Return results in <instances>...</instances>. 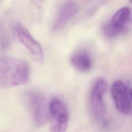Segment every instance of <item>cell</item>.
Instances as JSON below:
<instances>
[{"label": "cell", "mask_w": 132, "mask_h": 132, "mask_svg": "<svg viewBox=\"0 0 132 132\" xmlns=\"http://www.w3.org/2000/svg\"><path fill=\"white\" fill-rule=\"evenodd\" d=\"M29 67L24 60L14 57H0V89L26 84L29 80Z\"/></svg>", "instance_id": "obj_1"}, {"label": "cell", "mask_w": 132, "mask_h": 132, "mask_svg": "<svg viewBox=\"0 0 132 132\" xmlns=\"http://www.w3.org/2000/svg\"><path fill=\"white\" fill-rule=\"evenodd\" d=\"M49 117L51 132H65L69 120L68 112L65 104L60 98L54 97L49 104Z\"/></svg>", "instance_id": "obj_2"}, {"label": "cell", "mask_w": 132, "mask_h": 132, "mask_svg": "<svg viewBox=\"0 0 132 132\" xmlns=\"http://www.w3.org/2000/svg\"><path fill=\"white\" fill-rule=\"evenodd\" d=\"M107 83L102 77L94 82L89 95L90 109L93 117L97 120H102L105 115L106 109L103 96L107 89Z\"/></svg>", "instance_id": "obj_3"}, {"label": "cell", "mask_w": 132, "mask_h": 132, "mask_svg": "<svg viewBox=\"0 0 132 132\" xmlns=\"http://www.w3.org/2000/svg\"><path fill=\"white\" fill-rule=\"evenodd\" d=\"M26 97L35 125L39 127L44 125L49 117L48 104L46 98L35 91L27 92Z\"/></svg>", "instance_id": "obj_4"}, {"label": "cell", "mask_w": 132, "mask_h": 132, "mask_svg": "<svg viewBox=\"0 0 132 132\" xmlns=\"http://www.w3.org/2000/svg\"><path fill=\"white\" fill-rule=\"evenodd\" d=\"M110 93L119 111L125 115L131 114L132 103L127 86L121 80H116L111 85Z\"/></svg>", "instance_id": "obj_5"}, {"label": "cell", "mask_w": 132, "mask_h": 132, "mask_svg": "<svg viewBox=\"0 0 132 132\" xmlns=\"http://www.w3.org/2000/svg\"><path fill=\"white\" fill-rule=\"evenodd\" d=\"M15 31L20 41L29 51L35 60L42 62L44 59V53L40 44L21 23L16 24Z\"/></svg>", "instance_id": "obj_6"}, {"label": "cell", "mask_w": 132, "mask_h": 132, "mask_svg": "<svg viewBox=\"0 0 132 132\" xmlns=\"http://www.w3.org/2000/svg\"><path fill=\"white\" fill-rule=\"evenodd\" d=\"M78 10L77 5L73 1L65 3L59 9V12L53 24L52 30L56 32L62 29Z\"/></svg>", "instance_id": "obj_7"}, {"label": "cell", "mask_w": 132, "mask_h": 132, "mask_svg": "<svg viewBox=\"0 0 132 132\" xmlns=\"http://www.w3.org/2000/svg\"><path fill=\"white\" fill-rule=\"evenodd\" d=\"M70 63L77 71L86 73L92 68V60L89 54L86 51H79L70 58Z\"/></svg>", "instance_id": "obj_8"}, {"label": "cell", "mask_w": 132, "mask_h": 132, "mask_svg": "<svg viewBox=\"0 0 132 132\" xmlns=\"http://www.w3.org/2000/svg\"><path fill=\"white\" fill-rule=\"evenodd\" d=\"M130 13V11L128 7H122L115 13L108 23L114 29L121 34L125 29V26L129 19Z\"/></svg>", "instance_id": "obj_9"}, {"label": "cell", "mask_w": 132, "mask_h": 132, "mask_svg": "<svg viewBox=\"0 0 132 132\" xmlns=\"http://www.w3.org/2000/svg\"><path fill=\"white\" fill-rule=\"evenodd\" d=\"M9 42V35L3 24H0V46L5 48Z\"/></svg>", "instance_id": "obj_10"}, {"label": "cell", "mask_w": 132, "mask_h": 132, "mask_svg": "<svg viewBox=\"0 0 132 132\" xmlns=\"http://www.w3.org/2000/svg\"><path fill=\"white\" fill-rule=\"evenodd\" d=\"M130 96L131 100V101H132V88H131V89L130 90Z\"/></svg>", "instance_id": "obj_11"}]
</instances>
